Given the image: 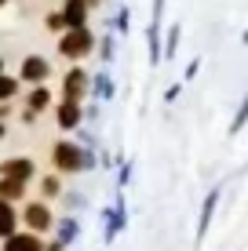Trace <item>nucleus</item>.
I'll return each instance as SVG.
<instances>
[{
    "label": "nucleus",
    "mask_w": 248,
    "mask_h": 251,
    "mask_svg": "<svg viewBox=\"0 0 248 251\" xmlns=\"http://www.w3.org/2000/svg\"><path fill=\"white\" fill-rule=\"evenodd\" d=\"M37 189H40V201H55L66 193V182L58 171H51V175H37Z\"/></svg>",
    "instance_id": "nucleus-14"
},
{
    "label": "nucleus",
    "mask_w": 248,
    "mask_h": 251,
    "mask_svg": "<svg viewBox=\"0 0 248 251\" xmlns=\"http://www.w3.org/2000/svg\"><path fill=\"white\" fill-rule=\"evenodd\" d=\"M179 44H183V22L165 25V62L179 55Z\"/></svg>",
    "instance_id": "nucleus-17"
},
{
    "label": "nucleus",
    "mask_w": 248,
    "mask_h": 251,
    "mask_svg": "<svg viewBox=\"0 0 248 251\" xmlns=\"http://www.w3.org/2000/svg\"><path fill=\"white\" fill-rule=\"evenodd\" d=\"M95 51H99V62H102V66L117 62V33H102L99 44H95Z\"/></svg>",
    "instance_id": "nucleus-18"
},
{
    "label": "nucleus",
    "mask_w": 248,
    "mask_h": 251,
    "mask_svg": "<svg viewBox=\"0 0 248 251\" xmlns=\"http://www.w3.org/2000/svg\"><path fill=\"white\" fill-rule=\"evenodd\" d=\"M102 4V0H62L58 4V15H62L66 29H81V25H91V11Z\"/></svg>",
    "instance_id": "nucleus-6"
},
{
    "label": "nucleus",
    "mask_w": 248,
    "mask_h": 251,
    "mask_svg": "<svg viewBox=\"0 0 248 251\" xmlns=\"http://www.w3.org/2000/svg\"><path fill=\"white\" fill-rule=\"evenodd\" d=\"M95 44H99V37H95V29H91V25H81V29H66V33H58V37H55L58 55H62L70 66L84 62V58H91V55H95Z\"/></svg>",
    "instance_id": "nucleus-2"
},
{
    "label": "nucleus",
    "mask_w": 248,
    "mask_h": 251,
    "mask_svg": "<svg viewBox=\"0 0 248 251\" xmlns=\"http://www.w3.org/2000/svg\"><path fill=\"white\" fill-rule=\"evenodd\" d=\"M44 251H66V244H62V240H51V244H48Z\"/></svg>",
    "instance_id": "nucleus-29"
},
{
    "label": "nucleus",
    "mask_w": 248,
    "mask_h": 251,
    "mask_svg": "<svg viewBox=\"0 0 248 251\" xmlns=\"http://www.w3.org/2000/svg\"><path fill=\"white\" fill-rule=\"evenodd\" d=\"M179 95H183V80H175V84H168V88H165V102L172 106V102H179Z\"/></svg>",
    "instance_id": "nucleus-26"
},
{
    "label": "nucleus",
    "mask_w": 248,
    "mask_h": 251,
    "mask_svg": "<svg viewBox=\"0 0 248 251\" xmlns=\"http://www.w3.org/2000/svg\"><path fill=\"white\" fill-rule=\"evenodd\" d=\"M81 237V219L77 215H66V219H55V240H62L66 248Z\"/></svg>",
    "instance_id": "nucleus-16"
},
{
    "label": "nucleus",
    "mask_w": 248,
    "mask_h": 251,
    "mask_svg": "<svg viewBox=\"0 0 248 251\" xmlns=\"http://www.w3.org/2000/svg\"><path fill=\"white\" fill-rule=\"evenodd\" d=\"M62 99H70V102H84V99H91V73L84 69L81 62L77 66H70L62 73Z\"/></svg>",
    "instance_id": "nucleus-4"
},
{
    "label": "nucleus",
    "mask_w": 248,
    "mask_h": 251,
    "mask_svg": "<svg viewBox=\"0 0 248 251\" xmlns=\"http://www.w3.org/2000/svg\"><path fill=\"white\" fill-rule=\"evenodd\" d=\"M0 73H7V66H4V58H0Z\"/></svg>",
    "instance_id": "nucleus-33"
},
{
    "label": "nucleus",
    "mask_w": 248,
    "mask_h": 251,
    "mask_svg": "<svg viewBox=\"0 0 248 251\" xmlns=\"http://www.w3.org/2000/svg\"><path fill=\"white\" fill-rule=\"evenodd\" d=\"M22 226L29 229V233H40V237H44L48 229H55V215H51V204L48 201H29L22 207Z\"/></svg>",
    "instance_id": "nucleus-5"
},
{
    "label": "nucleus",
    "mask_w": 248,
    "mask_h": 251,
    "mask_svg": "<svg viewBox=\"0 0 248 251\" xmlns=\"http://www.w3.org/2000/svg\"><path fill=\"white\" fill-rule=\"evenodd\" d=\"M110 33H117V37H128V33H132V7H128V4H121V7H117L113 25H110Z\"/></svg>",
    "instance_id": "nucleus-20"
},
{
    "label": "nucleus",
    "mask_w": 248,
    "mask_h": 251,
    "mask_svg": "<svg viewBox=\"0 0 248 251\" xmlns=\"http://www.w3.org/2000/svg\"><path fill=\"white\" fill-rule=\"evenodd\" d=\"M26 109H29V113H44V109H51V88L48 84H37V88H29L26 91Z\"/></svg>",
    "instance_id": "nucleus-13"
},
{
    "label": "nucleus",
    "mask_w": 248,
    "mask_h": 251,
    "mask_svg": "<svg viewBox=\"0 0 248 251\" xmlns=\"http://www.w3.org/2000/svg\"><path fill=\"white\" fill-rule=\"evenodd\" d=\"M51 168L58 175H81V171L99 168V153H95V146H81L73 138H58L51 146Z\"/></svg>",
    "instance_id": "nucleus-1"
},
{
    "label": "nucleus",
    "mask_w": 248,
    "mask_h": 251,
    "mask_svg": "<svg viewBox=\"0 0 248 251\" xmlns=\"http://www.w3.org/2000/svg\"><path fill=\"white\" fill-rule=\"evenodd\" d=\"M19 226H22V219H19V211H15V204L0 201V240H7L11 233H19Z\"/></svg>",
    "instance_id": "nucleus-15"
},
{
    "label": "nucleus",
    "mask_w": 248,
    "mask_h": 251,
    "mask_svg": "<svg viewBox=\"0 0 248 251\" xmlns=\"http://www.w3.org/2000/svg\"><path fill=\"white\" fill-rule=\"evenodd\" d=\"M19 80L22 84H29V88H37V84H48L51 80V58L44 55H26L22 58V66H19Z\"/></svg>",
    "instance_id": "nucleus-7"
},
{
    "label": "nucleus",
    "mask_w": 248,
    "mask_h": 251,
    "mask_svg": "<svg viewBox=\"0 0 248 251\" xmlns=\"http://www.w3.org/2000/svg\"><path fill=\"white\" fill-rule=\"evenodd\" d=\"M245 171H248V164H245Z\"/></svg>",
    "instance_id": "nucleus-34"
},
{
    "label": "nucleus",
    "mask_w": 248,
    "mask_h": 251,
    "mask_svg": "<svg viewBox=\"0 0 248 251\" xmlns=\"http://www.w3.org/2000/svg\"><path fill=\"white\" fill-rule=\"evenodd\" d=\"M241 44L248 48V25H245V33H241Z\"/></svg>",
    "instance_id": "nucleus-31"
},
{
    "label": "nucleus",
    "mask_w": 248,
    "mask_h": 251,
    "mask_svg": "<svg viewBox=\"0 0 248 251\" xmlns=\"http://www.w3.org/2000/svg\"><path fill=\"white\" fill-rule=\"evenodd\" d=\"M132 171H135V160L132 157H117V189H128Z\"/></svg>",
    "instance_id": "nucleus-22"
},
{
    "label": "nucleus",
    "mask_w": 248,
    "mask_h": 251,
    "mask_svg": "<svg viewBox=\"0 0 248 251\" xmlns=\"http://www.w3.org/2000/svg\"><path fill=\"white\" fill-rule=\"evenodd\" d=\"M44 237L40 233H29V229H19L4 240V251H44Z\"/></svg>",
    "instance_id": "nucleus-11"
},
{
    "label": "nucleus",
    "mask_w": 248,
    "mask_h": 251,
    "mask_svg": "<svg viewBox=\"0 0 248 251\" xmlns=\"http://www.w3.org/2000/svg\"><path fill=\"white\" fill-rule=\"evenodd\" d=\"M99 219H102V240H106V248H110V244H113V240L128 229V201H124V189H117L113 204L102 207Z\"/></svg>",
    "instance_id": "nucleus-3"
},
{
    "label": "nucleus",
    "mask_w": 248,
    "mask_h": 251,
    "mask_svg": "<svg viewBox=\"0 0 248 251\" xmlns=\"http://www.w3.org/2000/svg\"><path fill=\"white\" fill-rule=\"evenodd\" d=\"M44 29H48V33H55V37H58V33H66V22H62V15H58V7L44 15Z\"/></svg>",
    "instance_id": "nucleus-24"
},
{
    "label": "nucleus",
    "mask_w": 248,
    "mask_h": 251,
    "mask_svg": "<svg viewBox=\"0 0 248 251\" xmlns=\"http://www.w3.org/2000/svg\"><path fill=\"white\" fill-rule=\"evenodd\" d=\"M248 127V91H245V99H241V106H237V113H234V120H230V127H226V135L234 138V135H241Z\"/></svg>",
    "instance_id": "nucleus-21"
},
{
    "label": "nucleus",
    "mask_w": 248,
    "mask_h": 251,
    "mask_svg": "<svg viewBox=\"0 0 248 251\" xmlns=\"http://www.w3.org/2000/svg\"><path fill=\"white\" fill-rule=\"evenodd\" d=\"M219 197H223V189L219 186H212L208 193H204V201H201V211H197V229H193V244H204V237H208V229H212V219H216V207H219Z\"/></svg>",
    "instance_id": "nucleus-8"
},
{
    "label": "nucleus",
    "mask_w": 248,
    "mask_h": 251,
    "mask_svg": "<svg viewBox=\"0 0 248 251\" xmlns=\"http://www.w3.org/2000/svg\"><path fill=\"white\" fill-rule=\"evenodd\" d=\"M201 66H204V62H201V58H190V62H186V69H183V84H190V80H193V76H197V73H201Z\"/></svg>",
    "instance_id": "nucleus-25"
},
{
    "label": "nucleus",
    "mask_w": 248,
    "mask_h": 251,
    "mask_svg": "<svg viewBox=\"0 0 248 251\" xmlns=\"http://www.w3.org/2000/svg\"><path fill=\"white\" fill-rule=\"evenodd\" d=\"M113 95H117V84H113V76H110V69H95V73H91V99L110 102Z\"/></svg>",
    "instance_id": "nucleus-12"
},
{
    "label": "nucleus",
    "mask_w": 248,
    "mask_h": 251,
    "mask_svg": "<svg viewBox=\"0 0 248 251\" xmlns=\"http://www.w3.org/2000/svg\"><path fill=\"white\" fill-rule=\"evenodd\" d=\"M0 175L15 178V182H22V186H29L33 178H37V160H29V157H7V160H0Z\"/></svg>",
    "instance_id": "nucleus-10"
},
{
    "label": "nucleus",
    "mask_w": 248,
    "mask_h": 251,
    "mask_svg": "<svg viewBox=\"0 0 248 251\" xmlns=\"http://www.w3.org/2000/svg\"><path fill=\"white\" fill-rule=\"evenodd\" d=\"M26 189H29V186H22V182H15V178H4V175H0V201L19 204V201H26Z\"/></svg>",
    "instance_id": "nucleus-19"
},
{
    "label": "nucleus",
    "mask_w": 248,
    "mask_h": 251,
    "mask_svg": "<svg viewBox=\"0 0 248 251\" xmlns=\"http://www.w3.org/2000/svg\"><path fill=\"white\" fill-rule=\"evenodd\" d=\"M7 135V120H0V138H4Z\"/></svg>",
    "instance_id": "nucleus-30"
},
{
    "label": "nucleus",
    "mask_w": 248,
    "mask_h": 251,
    "mask_svg": "<svg viewBox=\"0 0 248 251\" xmlns=\"http://www.w3.org/2000/svg\"><path fill=\"white\" fill-rule=\"evenodd\" d=\"M55 124H58V131H66V135L81 131V124H84V102L58 99V106H55Z\"/></svg>",
    "instance_id": "nucleus-9"
},
{
    "label": "nucleus",
    "mask_w": 248,
    "mask_h": 251,
    "mask_svg": "<svg viewBox=\"0 0 248 251\" xmlns=\"http://www.w3.org/2000/svg\"><path fill=\"white\" fill-rule=\"evenodd\" d=\"M99 168H113V157H110V153H99Z\"/></svg>",
    "instance_id": "nucleus-28"
},
{
    "label": "nucleus",
    "mask_w": 248,
    "mask_h": 251,
    "mask_svg": "<svg viewBox=\"0 0 248 251\" xmlns=\"http://www.w3.org/2000/svg\"><path fill=\"white\" fill-rule=\"evenodd\" d=\"M19 88H22V80H19V76L0 73V102H11L15 95H19Z\"/></svg>",
    "instance_id": "nucleus-23"
},
{
    "label": "nucleus",
    "mask_w": 248,
    "mask_h": 251,
    "mask_svg": "<svg viewBox=\"0 0 248 251\" xmlns=\"http://www.w3.org/2000/svg\"><path fill=\"white\" fill-rule=\"evenodd\" d=\"M165 4H168V0H153V11H150L153 25H165V22H161V19H165Z\"/></svg>",
    "instance_id": "nucleus-27"
},
{
    "label": "nucleus",
    "mask_w": 248,
    "mask_h": 251,
    "mask_svg": "<svg viewBox=\"0 0 248 251\" xmlns=\"http://www.w3.org/2000/svg\"><path fill=\"white\" fill-rule=\"evenodd\" d=\"M7 4H11V0H0V11H4V7H7Z\"/></svg>",
    "instance_id": "nucleus-32"
}]
</instances>
